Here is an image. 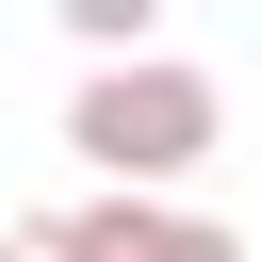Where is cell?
I'll return each mask as SVG.
<instances>
[{"label":"cell","mask_w":262,"mask_h":262,"mask_svg":"<svg viewBox=\"0 0 262 262\" xmlns=\"http://www.w3.org/2000/svg\"><path fill=\"white\" fill-rule=\"evenodd\" d=\"M213 131H229V98H213L196 66H164V49H98V82L66 98V147H82L98 180H196Z\"/></svg>","instance_id":"1"},{"label":"cell","mask_w":262,"mask_h":262,"mask_svg":"<svg viewBox=\"0 0 262 262\" xmlns=\"http://www.w3.org/2000/svg\"><path fill=\"white\" fill-rule=\"evenodd\" d=\"M82 246H98V262H246V229L164 213V180H98V196H82Z\"/></svg>","instance_id":"2"},{"label":"cell","mask_w":262,"mask_h":262,"mask_svg":"<svg viewBox=\"0 0 262 262\" xmlns=\"http://www.w3.org/2000/svg\"><path fill=\"white\" fill-rule=\"evenodd\" d=\"M49 16H66L82 49H147V16H164V0H49Z\"/></svg>","instance_id":"3"},{"label":"cell","mask_w":262,"mask_h":262,"mask_svg":"<svg viewBox=\"0 0 262 262\" xmlns=\"http://www.w3.org/2000/svg\"><path fill=\"white\" fill-rule=\"evenodd\" d=\"M0 262H98V246H82V213H16V229H0Z\"/></svg>","instance_id":"4"}]
</instances>
